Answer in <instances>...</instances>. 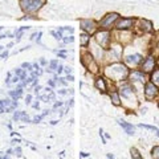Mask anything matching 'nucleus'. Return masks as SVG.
I'll list each match as a JSON object with an SVG mask.
<instances>
[{
    "label": "nucleus",
    "instance_id": "f257e3e1",
    "mask_svg": "<svg viewBox=\"0 0 159 159\" xmlns=\"http://www.w3.org/2000/svg\"><path fill=\"white\" fill-rule=\"evenodd\" d=\"M106 74L110 78H114V80H122V78H125L127 77V68L126 65H123V64H113L111 66H109L106 69Z\"/></svg>",
    "mask_w": 159,
    "mask_h": 159
},
{
    "label": "nucleus",
    "instance_id": "f03ea898",
    "mask_svg": "<svg viewBox=\"0 0 159 159\" xmlns=\"http://www.w3.org/2000/svg\"><path fill=\"white\" fill-rule=\"evenodd\" d=\"M119 19V15L117 12H111V13H107L106 16H103L102 20L98 23V28L101 29H106V31H109L110 28L114 27V24H116V21Z\"/></svg>",
    "mask_w": 159,
    "mask_h": 159
},
{
    "label": "nucleus",
    "instance_id": "7ed1b4c3",
    "mask_svg": "<svg viewBox=\"0 0 159 159\" xmlns=\"http://www.w3.org/2000/svg\"><path fill=\"white\" fill-rule=\"evenodd\" d=\"M111 34L109 31H106V29H101L99 32L96 33V41L98 45H101L102 48L107 49L109 45H110V41H111Z\"/></svg>",
    "mask_w": 159,
    "mask_h": 159
},
{
    "label": "nucleus",
    "instance_id": "20e7f679",
    "mask_svg": "<svg viewBox=\"0 0 159 159\" xmlns=\"http://www.w3.org/2000/svg\"><path fill=\"white\" fill-rule=\"evenodd\" d=\"M135 24V19H131V17H119L116 24H114V28H117L118 31H127L134 27Z\"/></svg>",
    "mask_w": 159,
    "mask_h": 159
},
{
    "label": "nucleus",
    "instance_id": "39448f33",
    "mask_svg": "<svg viewBox=\"0 0 159 159\" xmlns=\"http://www.w3.org/2000/svg\"><path fill=\"white\" fill-rule=\"evenodd\" d=\"M80 27H81V29L84 32H86L89 34H92L97 31L98 28V24L94 21V20H90V19H82L80 20Z\"/></svg>",
    "mask_w": 159,
    "mask_h": 159
},
{
    "label": "nucleus",
    "instance_id": "423d86ee",
    "mask_svg": "<svg viewBox=\"0 0 159 159\" xmlns=\"http://www.w3.org/2000/svg\"><path fill=\"white\" fill-rule=\"evenodd\" d=\"M82 64L89 69V70L92 69V72H94V73L98 72V66L96 65V64H94V60H93V57H92L90 53H85V54L82 56Z\"/></svg>",
    "mask_w": 159,
    "mask_h": 159
},
{
    "label": "nucleus",
    "instance_id": "0eeeda50",
    "mask_svg": "<svg viewBox=\"0 0 159 159\" xmlns=\"http://www.w3.org/2000/svg\"><path fill=\"white\" fill-rule=\"evenodd\" d=\"M154 68H155V58L152 56H148L147 58L143 60V62H142L143 72H152Z\"/></svg>",
    "mask_w": 159,
    "mask_h": 159
},
{
    "label": "nucleus",
    "instance_id": "6e6552de",
    "mask_svg": "<svg viewBox=\"0 0 159 159\" xmlns=\"http://www.w3.org/2000/svg\"><path fill=\"white\" fill-rule=\"evenodd\" d=\"M141 62H142V56L138 54V53L133 54V56H126L125 57V64H127V65H130V66H137Z\"/></svg>",
    "mask_w": 159,
    "mask_h": 159
},
{
    "label": "nucleus",
    "instance_id": "1a4fd4ad",
    "mask_svg": "<svg viewBox=\"0 0 159 159\" xmlns=\"http://www.w3.org/2000/svg\"><path fill=\"white\" fill-rule=\"evenodd\" d=\"M145 94H146V98H147V99H152V98L158 94L157 86L154 85L152 82L146 84V86H145Z\"/></svg>",
    "mask_w": 159,
    "mask_h": 159
},
{
    "label": "nucleus",
    "instance_id": "9d476101",
    "mask_svg": "<svg viewBox=\"0 0 159 159\" xmlns=\"http://www.w3.org/2000/svg\"><path fill=\"white\" fill-rule=\"evenodd\" d=\"M109 52H110V57L113 61H118L121 58V54H122V48L119 45H113V47H109Z\"/></svg>",
    "mask_w": 159,
    "mask_h": 159
},
{
    "label": "nucleus",
    "instance_id": "9b49d317",
    "mask_svg": "<svg viewBox=\"0 0 159 159\" xmlns=\"http://www.w3.org/2000/svg\"><path fill=\"white\" fill-rule=\"evenodd\" d=\"M139 28L142 29V32H143V33L152 32V23L150 21V20L141 19V20H139Z\"/></svg>",
    "mask_w": 159,
    "mask_h": 159
},
{
    "label": "nucleus",
    "instance_id": "f8f14e48",
    "mask_svg": "<svg viewBox=\"0 0 159 159\" xmlns=\"http://www.w3.org/2000/svg\"><path fill=\"white\" fill-rule=\"evenodd\" d=\"M32 6H33L32 0H20V7L25 13H32Z\"/></svg>",
    "mask_w": 159,
    "mask_h": 159
},
{
    "label": "nucleus",
    "instance_id": "ddd939ff",
    "mask_svg": "<svg viewBox=\"0 0 159 159\" xmlns=\"http://www.w3.org/2000/svg\"><path fill=\"white\" fill-rule=\"evenodd\" d=\"M130 78L134 80V81H145L146 80V76H145V73L143 72H139V70H133L130 73Z\"/></svg>",
    "mask_w": 159,
    "mask_h": 159
},
{
    "label": "nucleus",
    "instance_id": "4468645a",
    "mask_svg": "<svg viewBox=\"0 0 159 159\" xmlns=\"http://www.w3.org/2000/svg\"><path fill=\"white\" fill-rule=\"evenodd\" d=\"M33 2V6H32V13H36L37 11L43 8V6H45L47 0H32Z\"/></svg>",
    "mask_w": 159,
    "mask_h": 159
},
{
    "label": "nucleus",
    "instance_id": "2eb2a0df",
    "mask_svg": "<svg viewBox=\"0 0 159 159\" xmlns=\"http://www.w3.org/2000/svg\"><path fill=\"white\" fill-rule=\"evenodd\" d=\"M89 43H90V34L86 32L80 34V44H81V47H88Z\"/></svg>",
    "mask_w": 159,
    "mask_h": 159
},
{
    "label": "nucleus",
    "instance_id": "dca6fc26",
    "mask_svg": "<svg viewBox=\"0 0 159 159\" xmlns=\"http://www.w3.org/2000/svg\"><path fill=\"white\" fill-rule=\"evenodd\" d=\"M119 125H121L123 129H125L127 134H130V135H133V134H134V127H133L131 125H129L127 122H125V121H119Z\"/></svg>",
    "mask_w": 159,
    "mask_h": 159
},
{
    "label": "nucleus",
    "instance_id": "f3484780",
    "mask_svg": "<svg viewBox=\"0 0 159 159\" xmlns=\"http://www.w3.org/2000/svg\"><path fill=\"white\" fill-rule=\"evenodd\" d=\"M96 86L99 89V90L105 92V90H106V84H105V80H103L102 77L97 78V80H96Z\"/></svg>",
    "mask_w": 159,
    "mask_h": 159
},
{
    "label": "nucleus",
    "instance_id": "a211bd4d",
    "mask_svg": "<svg viewBox=\"0 0 159 159\" xmlns=\"http://www.w3.org/2000/svg\"><path fill=\"white\" fill-rule=\"evenodd\" d=\"M139 127H143V129H147V130H151L157 134V135H159V130L157 127H154V126H148V125H139Z\"/></svg>",
    "mask_w": 159,
    "mask_h": 159
},
{
    "label": "nucleus",
    "instance_id": "6ab92c4d",
    "mask_svg": "<svg viewBox=\"0 0 159 159\" xmlns=\"http://www.w3.org/2000/svg\"><path fill=\"white\" fill-rule=\"evenodd\" d=\"M152 84L159 86V70H155L152 73Z\"/></svg>",
    "mask_w": 159,
    "mask_h": 159
},
{
    "label": "nucleus",
    "instance_id": "aec40b11",
    "mask_svg": "<svg viewBox=\"0 0 159 159\" xmlns=\"http://www.w3.org/2000/svg\"><path fill=\"white\" fill-rule=\"evenodd\" d=\"M110 98L113 99V103H114V105H119V97H118L117 93H111V94H110Z\"/></svg>",
    "mask_w": 159,
    "mask_h": 159
},
{
    "label": "nucleus",
    "instance_id": "412c9836",
    "mask_svg": "<svg viewBox=\"0 0 159 159\" xmlns=\"http://www.w3.org/2000/svg\"><path fill=\"white\" fill-rule=\"evenodd\" d=\"M152 158L154 159H159V146L152 148Z\"/></svg>",
    "mask_w": 159,
    "mask_h": 159
},
{
    "label": "nucleus",
    "instance_id": "4be33fe9",
    "mask_svg": "<svg viewBox=\"0 0 159 159\" xmlns=\"http://www.w3.org/2000/svg\"><path fill=\"white\" fill-rule=\"evenodd\" d=\"M131 157H133V159H142L141 155H139V152L135 150V148H131Z\"/></svg>",
    "mask_w": 159,
    "mask_h": 159
},
{
    "label": "nucleus",
    "instance_id": "5701e85b",
    "mask_svg": "<svg viewBox=\"0 0 159 159\" xmlns=\"http://www.w3.org/2000/svg\"><path fill=\"white\" fill-rule=\"evenodd\" d=\"M74 41V37L72 36V34H70V36H65V39H64V43H73Z\"/></svg>",
    "mask_w": 159,
    "mask_h": 159
},
{
    "label": "nucleus",
    "instance_id": "b1692460",
    "mask_svg": "<svg viewBox=\"0 0 159 159\" xmlns=\"http://www.w3.org/2000/svg\"><path fill=\"white\" fill-rule=\"evenodd\" d=\"M2 29H3V27H0V31H2Z\"/></svg>",
    "mask_w": 159,
    "mask_h": 159
},
{
    "label": "nucleus",
    "instance_id": "393cba45",
    "mask_svg": "<svg viewBox=\"0 0 159 159\" xmlns=\"http://www.w3.org/2000/svg\"><path fill=\"white\" fill-rule=\"evenodd\" d=\"M2 49H3V47H0V51H2Z\"/></svg>",
    "mask_w": 159,
    "mask_h": 159
},
{
    "label": "nucleus",
    "instance_id": "a878e982",
    "mask_svg": "<svg viewBox=\"0 0 159 159\" xmlns=\"http://www.w3.org/2000/svg\"><path fill=\"white\" fill-rule=\"evenodd\" d=\"M158 47H159V44H158Z\"/></svg>",
    "mask_w": 159,
    "mask_h": 159
}]
</instances>
